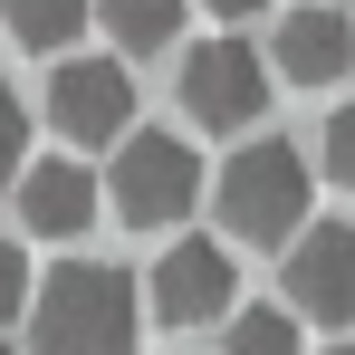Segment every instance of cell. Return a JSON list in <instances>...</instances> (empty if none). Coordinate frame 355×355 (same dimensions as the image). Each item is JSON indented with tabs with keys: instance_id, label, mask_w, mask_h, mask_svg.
Listing matches in <instances>:
<instances>
[{
	"instance_id": "cell-1",
	"label": "cell",
	"mask_w": 355,
	"mask_h": 355,
	"mask_svg": "<svg viewBox=\"0 0 355 355\" xmlns=\"http://www.w3.org/2000/svg\"><path fill=\"white\" fill-rule=\"evenodd\" d=\"M29 346L39 355H135V279L106 259H67L29 297Z\"/></svg>"
},
{
	"instance_id": "cell-2",
	"label": "cell",
	"mask_w": 355,
	"mask_h": 355,
	"mask_svg": "<svg viewBox=\"0 0 355 355\" xmlns=\"http://www.w3.org/2000/svg\"><path fill=\"white\" fill-rule=\"evenodd\" d=\"M211 202H221V231L231 240H297V221H307V154L297 144H279V135H259V144H240L231 164H221V182H211Z\"/></svg>"
},
{
	"instance_id": "cell-3",
	"label": "cell",
	"mask_w": 355,
	"mask_h": 355,
	"mask_svg": "<svg viewBox=\"0 0 355 355\" xmlns=\"http://www.w3.org/2000/svg\"><path fill=\"white\" fill-rule=\"evenodd\" d=\"M106 192H116V211L135 231H164V221H182V211L202 202V154H192L182 135H125Z\"/></svg>"
},
{
	"instance_id": "cell-4",
	"label": "cell",
	"mask_w": 355,
	"mask_h": 355,
	"mask_svg": "<svg viewBox=\"0 0 355 355\" xmlns=\"http://www.w3.org/2000/svg\"><path fill=\"white\" fill-rule=\"evenodd\" d=\"M182 116L202 135H240L250 116H269V67L250 39H192L182 49Z\"/></svg>"
},
{
	"instance_id": "cell-5",
	"label": "cell",
	"mask_w": 355,
	"mask_h": 355,
	"mask_svg": "<svg viewBox=\"0 0 355 355\" xmlns=\"http://www.w3.org/2000/svg\"><path fill=\"white\" fill-rule=\"evenodd\" d=\"M135 77H125L116 58H58V77H49V125H58L67 144H125L135 135Z\"/></svg>"
},
{
	"instance_id": "cell-6",
	"label": "cell",
	"mask_w": 355,
	"mask_h": 355,
	"mask_svg": "<svg viewBox=\"0 0 355 355\" xmlns=\"http://www.w3.org/2000/svg\"><path fill=\"white\" fill-rule=\"evenodd\" d=\"M288 317L355 327V221H317L288 240Z\"/></svg>"
},
{
	"instance_id": "cell-7",
	"label": "cell",
	"mask_w": 355,
	"mask_h": 355,
	"mask_svg": "<svg viewBox=\"0 0 355 355\" xmlns=\"http://www.w3.org/2000/svg\"><path fill=\"white\" fill-rule=\"evenodd\" d=\"M154 317H164V327L231 317V250H221V240H173L164 269H154Z\"/></svg>"
},
{
	"instance_id": "cell-8",
	"label": "cell",
	"mask_w": 355,
	"mask_h": 355,
	"mask_svg": "<svg viewBox=\"0 0 355 355\" xmlns=\"http://www.w3.org/2000/svg\"><path fill=\"white\" fill-rule=\"evenodd\" d=\"M355 67V29L327 10V0H297L288 19H279V77H297V87H336Z\"/></svg>"
},
{
	"instance_id": "cell-9",
	"label": "cell",
	"mask_w": 355,
	"mask_h": 355,
	"mask_svg": "<svg viewBox=\"0 0 355 355\" xmlns=\"http://www.w3.org/2000/svg\"><path fill=\"white\" fill-rule=\"evenodd\" d=\"M19 221H29L39 240H77L87 221H96V182H87V164H67V154L29 164V173H19Z\"/></svg>"
},
{
	"instance_id": "cell-10",
	"label": "cell",
	"mask_w": 355,
	"mask_h": 355,
	"mask_svg": "<svg viewBox=\"0 0 355 355\" xmlns=\"http://www.w3.org/2000/svg\"><path fill=\"white\" fill-rule=\"evenodd\" d=\"M96 19H106V39H116L125 58H154L182 29V0H96Z\"/></svg>"
},
{
	"instance_id": "cell-11",
	"label": "cell",
	"mask_w": 355,
	"mask_h": 355,
	"mask_svg": "<svg viewBox=\"0 0 355 355\" xmlns=\"http://www.w3.org/2000/svg\"><path fill=\"white\" fill-rule=\"evenodd\" d=\"M10 10V39L19 49H67V39H87V0H0Z\"/></svg>"
},
{
	"instance_id": "cell-12",
	"label": "cell",
	"mask_w": 355,
	"mask_h": 355,
	"mask_svg": "<svg viewBox=\"0 0 355 355\" xmlns=\"http://www.w3.org/2000/svg\"><path fill=\"white\" fill-rule=\"evenodd\" d=\"M231 355H297V317L288 307H240L231 317Z\"/></svg>"
},
{
	"instance_id": "cell-13",
	"label": "cell",
	"mask_w": 355,
	"mask_h": 355,
	"mask_svg": "<svg viewBox=\"0 0 355 355\" xmlns=\"http://www.w3.org/2000/svg\"><path fill=\"white\" fill-rule=\"evenodd\" d=\"M29 173V106L10 96V77H0V182Z\"/></svg>"
},
{
	"instance_id": "cell-14",
	"label": "cell",
	"mask_w": 355,
	"mask_h": 355,
	"mask_svg": "<svg viewBox=\"0 0 355 355\" xmlns=\"http://www.w3.org/2000/svg\"><path fill=\"white\" fill-rule=\"evenodd\" d=\"M19 307H29V259H19V240L0 231V327H10Z\"/></svg>"
},
{
	"instance_id": "cell-15",
	"label": "cell",
	"mask_w": 355,
	"mask_h": 355,
	"mask_svg": "<svg viewBox=\"0 0 355 355\" xmlns=\"http://www.w3.org/2000/svg\"><path fill=\"white\" fill-rule=\"evenodd\" d=\"M327 173H336V182H355V96L327 116Z\"/></svg>"
},
{
	"instance_id": "cell-16",
	"label": "cell",
	"mask_w": 355,
	"mask_h": 355,
	"mask_svg": "<svg viewBox=\"0 0 355 355\" xmlns=\"http://www.w3.org/2000/svg\"><path fill=\"white\" fill-rule=\"evenodd\" d=\"M202 10H211V19H231V29H240V19H259L269 0H202Z\"/></svg>"
},
{
	"instance_id": "cell-17",
	"label": "cell",
	"mask_w": 355,
	"mask_h": 355,
	"mask_svg": "<svg viewBox=\"0 0 355 355\" xmlns=\"http://www.w3.org/2000/svg\"><path fill=\"white\" fill-rule=\"evenodd\" d=\"M317 355H355V346H317Z\"/></svg>"
},
{
	"instance_id": "cell-18",
	"label": "cell",
	"mask_w": 355,
	"mask_h": 355,
	"mask_svg": "<svg viewBox=\"0 0 355 355\" xmlns=\"http://www.w3.org/2000/svg\"><path fill=\"white\" fill-rule=\"evenodd\" d=\"M0 355H10V346H0Z\"/></svg>"
}]
</instances>
